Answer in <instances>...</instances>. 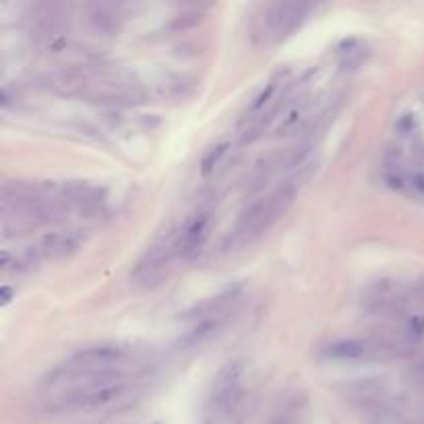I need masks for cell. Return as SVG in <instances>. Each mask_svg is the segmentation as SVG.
Segmentation results:
<instances>
[{"mask_svg":"<svg viewBox=\"0 0 424 424\" xmlns=\"http://www.w3.org/2000/svg\"><path fill=\"white\" fill-rule=\"evenodd\" d=\"M408 354H412V345L389 338L336 339L323 348V356L338 362H385Z\"/></svg>","mask_w":424,"mask_h":424,"instance_id":"obj_2","label":"cell"},{"mask_svg":"<svg viewBox=\"0 0 424 424\" xmlns=\"http://www.w3.org/2000/svg\"><path fill=\"white\" fill-rule=\"evenodd\" d=\"M309 13H311V6L302 2H275L265 6L254 27L256 42L261 46L284 42L307 21Z\"/></svg>","mask_w":424,"mask_h":424,"instance_id":"obj_4","label":"cell"},{"mask_svg":"<svg viewBox=\"0 0 424 424\" xmlns=\"http://www.w3.org/2000/svg\"><path fill=\"white\" fill-rule=\"evenodd\" d=\"M238 298V290H226V292H220L215 296H209L205 298L203 302H197L193 304L188 311H184L180 315L182 321L186 323H199V321H207V319H218V317H224V313L228 311L230 304H234Z\"/></svg>","mask_w":424,"mask_h":424,"instance_id":"obj_12","label":"cell"},{"mask_svg":"<svg viewBox=\"0 0 424 424\" xmlns=\"http://www.w3.org/2000/svg\"><path fill=\"white\" fill-rule=\"evenodd\" d=\"M199 21H201V10H186V13H182V15H176V17L170 21L168 27L172 31L180 33V31L190 29V27L197 25Z\"/></svg>","mask_w":424,"mask_h":424,"instance_id":"obj_17","label":"cell"},{"mask_svg":"<svg viewBox=\"0 0 424 424\" xmlns=\"http://www.w3.org/2000/svg\"><path fill=\"white\" fill-rule=\"evenodd\" d=\"M176 256V232L154 243L139 256L131 271V282L139 288H154L168 275L172 261Z\"/></svg>","mask_w":424,"mask_h":424,"instance_id":"obj_6","label":"cell"},{"mask_svg":"<svg viewBox=\"0 0 424 424\" xmlns=\"http://www.w3.org/2000/svg\"><path fill=\"white\" fill-rule=\"evenodd\" d=\"M133 356V348L122 341H99L79 348L69 362L81 368L104 370V373H124L122 366Z\"/></svg>","mask_w":424,"mask_h":424,"instance_id":"obj_7","label":"cell"},{"mask_svg":"<svg viewBox=\"0 0 424 424\" xmlns=\"http://www.w3.org/2000/svg\"><path fill=\"white\" fill-rule=\"evenodd\" d=\"M245 364L240 360L226 362L213 379L211 387V410L218 418H232L245 400Z\"/></svg>","mask_w":424,"mask_h":424,"instance_id":"obj_5","label":"cell"},{"mask_svg":"<svg viewBox=\"0 0 424 424\" xmlns=\"http://www.w3.org/2000/svg\"><path fill=\"white\" fill-rule=\"evenodd\" d=\"M85 243V234L81 230H58L44 234L35 247H31L40 261H65L77 253Z\"/></svg>","mask_w":424,"mask_h":424,"instance_id":"obj_11","label":"cell"},{"mask_svg":"<svg viewBox=\"0 0 424 424\" xmlns=\"http://www.w3.org/2000/svg\"><path fill=\"white\" fill-rule=\"evenodd\" d=\"M302 180H304V174L300 170L294 176L286 178L271 193H267V195L254 199L253 203H249L240 211L230 234L226 236L224 253L243 251V249L254 245L259 238H263L277 224V220L290 209V205L294 203V199L300 190Z\"/></svg>","mask_w":424,"mask_h":424,"instance_id":"obj_1","label":"cell"},{"mask_svg":"<svg viewBox=\"0 0 424 424\" xmlns=\"http://www.w3.org/2000/svg\"><path fill=\"white\" fill-rule=\"evenodd\" d=\"M406 377H408V381H410L414 387L424 389V358L423 360H416L414 364H410Z\"/></svg>","mask_w":424,"mask_h":424,"instance_id":"obj_19","label":"cell"},{"mask_svg":"<svg viewBox=\"0 0 424 424\" xmlns=\"http://www.w3.org/2000/svg\"><path fill=\"white\" fill-rule=\"evenodd\" d=\"M302 408H304V398H290L286 400V404L282 406V410L275 414L271 424H300L302 418Z\"/></svg>","mask_w":424,"mask_h":424,"instance_id":"obj_16","label":"cell"},{"mask_svg":"<svg viewBox=\"0 0 424 424\" xmlns=\"http://www.w3.org/2000/svg\"><path fill=\"white\" fill-rule=\"evenodd\" d=\"M408 188L424 197V170H408Z\"/></svg>","mask_w":424,"mask_h":424,"instance_id":"obj_20","label":"cell"},{"mask_svg":"<svg viewBox=\"0 0 424 424\" xmlns=\"http://www.w3.org/2000/svg\"><path fill=\"white\" fill-rule=\"evenodd\" d=\"M131 391L129 379H120L114 383H106L99 387H89L81 391L63 393L56 398H50L48 412L52 414H75V412H91L99 408H108L112 404H118L127 400Z\"/></svg>","mask_w":424,"mask_h":424,"instance_id":"obj_3","label":"cell"},{"mask_svg":"<svg viewBox=\"0 0 424 424\" xmlns=\"http://www.w3.org/2000/svg\"><path fill=\"white\" fill-rule=\"evenodd\" d=\"M213 226V209L199 207L193 215L186 218L184 226L176 232V256L190 261L205 247Z\"/></svg>","mask_w":424,"mask_h":424,"instance_id":"obj_10","label":"cell"},{"mask_svg":"<svg viewBox=\"0 0 424 424\" xmlns=\"http://www.w3.org/2000/svg\"><path fill=\"white\" fill-rule=\"evenodd\" d=\"M87 23L99 35H114L120 31L122 13L118 4H91L87 8Z\"/></svg>","mask_w":424,"mask_h":424,"instance_id":"obj_13","label":"cell"},{"mask_svg":"<svg viewBox=\"0 0 424 424\" xmlns=\"http://www.w3.org/2000/svg\"><path fill=\"white\" fill-rule=\"evenodd\" d=\"M362 309L379 319H393L404 321L406 313V298L398 290V286L389 279H379L370 284L362 298Z\"/></svg>","mask_w":424,"mask_h":424,"instance_id":"obj_8","label":"cell"},{"mask_svg":"<svg viewBox=\"0 0 424 424\" xmlns=\"http://www.w3.org/2000/svg\"><path fill=\"white\" fill-rule=\"evenodd\" d=\"M220 323H222V317H218V319H207V321H199V323H193L190 325V329L182 336V338L178 339V350H193V348H199V345H203L207 339L211 338L215 332H218V327H220Z\"/></svg>","mask_w":424,"mask_h":424,"instance_id":"obj_14","label":"cell"},{"mask_svg":"<svg viewBox=\"0 0 424 424\" xmlns=\"http://www.w3.org/2000/svg\"><path fill=\"white\" fill-rule=\"evenodd\" d=\"M60 201L69 211H77L81 218H97L106 211V190L87 180H67L58 186Z\"/></svg>","mask_w":424,"mask_h":424,"instance_id":"obj_9","label":"cell"},{"mask_svg":"<svg viewBox=\"0 0 424 424\" xmlns=\"http://www.w3.org/2000/svg\"><path fill=\"white\" fill-rule=\"evenodd\" d=\"M414 294H416V298L424 304V277H421V279L414 284Z\"/></svg>","mask_w":424,"mask_h":424,"instance_id":"obj_21","label":"cell"},{"mask_svg":"<svg viewBox=\"0 0 424 424\" xmlns=\"http://www.w3.org/2000/svg\"><path fill=\"white\" fill-rule=\"evenodd\" d=\"M228 143H222V145H218V147H213L205 158H203V162H201V174L203 176H209L213 170H215V166L222 162V158L226 156V152H228Z\"/></svg>","mask_w":424,"mask_h":424,"instance_id":"obj_18","label":"cell"},{"mask_svg":"<svg viewBox=\"0 0 424 424\" xmlns=\"http://www.w3.org/2000/svg\"><path fill=\"white\" fill-rule=\"evenodd\" d=\"M309 106H311V97L307 93H300L296 97V101L292 106H288V110L282 114V120L277 124V133L279 135H286V133H292L296 131V127L307 118V112H309Z\"/></svg>","mask_w":424,"mask_h":424,"instance_id":"obj_15","label":"cell"}]
</instances>
